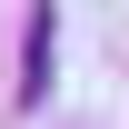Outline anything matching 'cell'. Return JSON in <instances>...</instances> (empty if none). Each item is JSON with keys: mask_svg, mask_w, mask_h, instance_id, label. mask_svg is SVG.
Masks as SVG:
<instances>
[{"mask_svg": "<svg viewBox=\"0 0 129 129\" xmlns=\"http://www.w3.org/2000/svg\"><path fill=\"white\" fill-rule=\"evenodd\" d=\"M50 70H60V10L30 0V30H20V109L50 99Z\"/></svg>", "mask_w": 129, "mask_h": 129, "instance_id": "6da1fadb", "label": "cell"}]
</instances>
